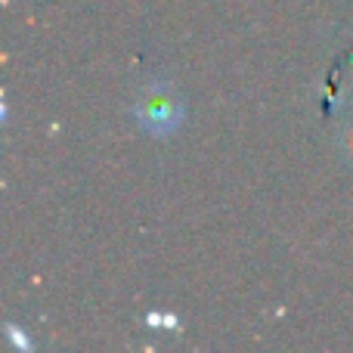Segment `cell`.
<instances>
[{"label":"cell","instance_id":"6da1fadb","mask_svg":"<svg viewBox=\"0 0 353 353\" xmlns=\"http://www.w3.org/2000/svg\"><path fill=\"white\" fill-rule=\"evenodd\" d=\"M134 115L149 134H176L183 124V103L168 84H152L134 105Z\"/></svg>","mask_w":353,"mask_h":353}]
</instances>
